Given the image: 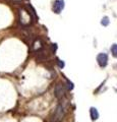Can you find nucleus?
<instances>
[{
  "instance_id": "nucleus-4",
  "label": "nucleus",
  "mask_w": 117,
  "mask_h": 122,
  "mask_svg": "<svg viewBox=\"0 0 117 122\" xmlns=\"http://www.w3.org/2000/svg\"><path fill=\"white\" fill-rule=\"evenodd\" d=\"M97 62L101 67H105L108 63V56L105 53H100L97 56Z\"/></svg>"
},
{
  "instance_id": "nucleus-9",
  "label": "nucleus",
  "mask_w": 117,
  "mask_h": 122,
  "mask_svg": "<svg viewBox=\"0 0 117 122\" xmlns=\"http://www.w3.org/2000/svg\"><path fill=\"white\" fill-rule=\"evenodd\" d=\"M57 64H58V66H59L60 68H63V67H64V65H65V64H64V62H63V61L59 60V59H57Z\"/></svg>"
},
{
  "instance_id": "nucleus-5",
  "label": "nucleus",
  "mask_w": 117,
  "mask_h": 122,
  "mask_svg": "<svg viewBox=\"0 0 117 122\" xmlns=\"http://www.w3.org/2000/svg\"><path fill=\"white\" fill-rule=\"evenodd\" d=\"M90 114H91V118H92V120H97L98 118H99V112H98V110L96 108H92L90 109Z\"/></svg>"
},
{
  "instance_id": "nucleus-8",
  "label": "nucleus",
  "mask_w": 117,
  "mask_h": 122,
  "mask_svg": "<svg viewBox=\"0 0 117 122\" xmlns=\"http://www.w3.org/2000/svg\"><path fill=\"white\" fill-rule=\"evenodd\" d=\"M66 89H67V90H72V89H73V83L71 82V81H67Z\"/></svg>"
},
{
  "instance_id": "nucleus-2",
  "label": "nucleus",
  "mask_w": 117,
  "mask_h": 122,
  "mask_svg": "<svg viewBox=\"0 0 117 122\" xmlns=\"http://www.w3.org/2000/svg\"><path fill=\"white\" fill-rule=\"evenodd\" d=\"M66 85H64V83H58L57 86L55 87V96L57 97L58 99L62 98L64 96V94H65V91H66Z\"/></svg>"
},
{
  "instance_id": "nucleus-3",
  "label": "nucleus",
  "mask_w": 117,
  "mask_h": 122,
  "mask_svg": "<svg viewBox=\"0 0 117 122\" xmlns=\"http://www.w3.org/2000/svg\"><path fill=\"white\" fill-rule=\"evenodd\" d=\"M63 8H64V1L63 0H56V1H54L52 9H53V11L56 14H59L63 10Z\"/></svg>"
},
{
  "instance_id": "nucleus-1",
  "label": "nucleus",
  "mask_w": 117,
  "mask_h": 122,
  "mask_svg": "<svg viewBox=\"0 0 117 122\" xmlns=\"http://www.w3.org/2000/svg\"><path fill=\"white\" fill-rule=\"evenodd\" d=\"M64 113H65V110H64V106L63 105H58L57 108L55 109V111L52 115V122H60L62 120V118L64 116Z\"/></svg>"
},
{
  "instance_id": "nucleus-6",
  "label": "nucleus",
  "mask_w": 117,
  "mask_h": 122,
  "mask_svg": "<svg viewBox=\"0 0 117 122\" xmlns=\"http://www.w3.org/2000/svg\"><path fill=\"white\" fill-rule=\"evenodd\" d=\"M111 52H112V55L117 58V44H113V45H112V47H111Z\"/></svg>"
},
{
  "instance_id": "nucleus-7",
  "label": "nucleus",
  "mask_w": 117,
  "mask_h": 122,
  "mask_svg": "<svg viewBox=\"0 0 117 122\" xmlns=\"http://www.w3.org/2000/svg\"><path fill=\"white\" fill-rule=\"evenodd\" d=\"M101 24L102 25H104V26H107L109 25V17L108 16H104L103 18H102V21H101Z\"/></svg>"
}]
</instances>
